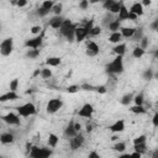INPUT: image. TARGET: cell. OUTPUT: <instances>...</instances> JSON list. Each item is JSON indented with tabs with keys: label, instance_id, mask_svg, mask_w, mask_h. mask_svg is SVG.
<instances>
[{
	"label": "cell",
	"instance_id": "obj_1",
	"mask_svg": "<svg viewBox=\"0 0 158 158\" xmlns=\"http://www.w3.org/2000/svg\"><path fill=\"white\" fill-rule=\"evenodd\" d=\"M78 27L77 23H73L70 20L68 19H64L60 28H59V32L62 36H64L67 38V41L69 42H73L74 41V32H75V28Z\"/></svg>",
	"mask_w": 158,
	"mask_h": 158
},
{
	"label": "cell",
	"instance_id": "obj_2",
	"mask_svg": "<svg viewBox=\"0 0 158 158\" xmlns=\"http://www.w3.org/2000/svg\"><path fill=\"white\" fill-rule=\"evenodd\" d=\"M123 68V58L120 56H115V58L106 64V72L109 74H121Z\"/></svg>",
	"mask_w": 158,
	"mask_h": 158
},
{
	"label": "cell",
	"instance_id": "obj_3",
	"mask_svg": "<svg viewBox=\"0 0 158 158\" xmlns=\"http://www.w3.org/2000/svg\"><path fill=\"white\" fill-rule=\"evenodd\" d=\"M30 158H49L52 156V149L47 147H38L32 146V148L28 152Z\"/></svg>",
	"mask_w": 158,
	"mask_h": 158
},
{
	"label": "cell",
	"instance_id": "obj_4",
	"mask_svg": "<svg viewBox=\"0 0 158 158\" xmlns=\"http://www.w3.org/2000/svg\"><path fill=\"white\" fill-rule=\"evenodd\" d=\"M37 114V107L32 102H26L17 107V115L21 117H30Z\"/></svg>",
	"mask_w": 158,
	"mask_h": 158
},
{
	"label": "cell",
	"instance_id": "obj_5",
	"mask_svg": "<svg viewBox=\"0 0 158 158\" xmlns=\"http://www.w3.org/2000/svg\"><path fill=\"white\" fill-rule=\"evenodd\" d=\"M14 51V38L7 37L0 42V54L4 57H9Z\"/></svg>",
	"mask_w": 158,
	"mask_h": 158
},
{
	"label": "cell",
	"instance_id": "obj_6",
	"mask_svg": "<svg viewBox=\"0 0 158 158\" xmlns=\"http://www.w3.org/2000/svg\"><path fill=\"white\" fill-rule=\"evenodd\" d=\"M42 42H43V33H40V35H37L32 38L26 40L23 46L27 49H38L42 46Z\"/></svg>",
	"mask_w": 158,
	"mask_h": 158
},
{
	"label": "cell",
	"instance_id": "obj_7",
	"mask_svg": "<svg viewBox=\"0 0 158 158\" xmlns=\"http://www.w3.org/2000/svg\"><path fill=\"white\" fill-rule=\"evenodd\" d=\"M63 107V101L58 98H54V99H49V101L47 102L46 105V111L48 114H56L58 112L60 109Z\"/></svg>",
	"mask_w": 158,
	"mask_h": 158
},
{
	"label": "cell",
	"instance_id": "obj_8",
	"mask_svg": "<svg viewBox=\"0 0 158 158\" xmlns=\"http://www.w3.org/2000/svg\"><path fill=\"white\" fill-rule=\"evenodd\" d=\"M93 114H94V106L91 105V104H89V102H86V104H84L80 109H79V111H78V115L80 116V117H84V118H91V116H93Z\"/></svg>",
	"mask_w": 158,
	"mask_h": 158
},
{
	"label": "cell",
	"instance_id": "obj_9",
	"mask_svg": "<svg viewBox=\"0 0 158 158\" xmlns=\"http://www.w3.org/2000/svg\"><path fill=\"white\" fill-rule=\"evenodd\" d=\"M1 120L5 123L10 125V126H12V125H15V126L16 125H20V116L17 114H15V112H7V114L2 115L1 116Z\"/></svg>",
	"mask_w": 158,
	"mask_h": 158
},
{
	"label": "cell",
	"instance_id": "obj_10",
	"mask_svg": "<svg viewBox=\"0 0 158 158\" xmlns=\"http://www.w3.org/2000/svg\"><path fill=\"white\" fill-rule=\"evenodd\" d=\"M84 136L79 132L78 135H75L73 138H70L69 139V146H70V148L73 149V151H77V149H79L83 144H84Z\"/></svg>",
	"mask_w": 158,
	"mask_h": 158
},
{
	"label": "cell",
	"instance_id": "obj_11",
	"mask_svg": "<svg viewBox=\"0 0 158 158\" xmlns=\"http://www.w3.org/2000/svg\"><path fill=\"white\" fill-rule=\"evenodd\" d=\"M99 52H100V48H99V44L96 42L89 41L86 43V54L89 57H95L99 54Z\"/></svg>",
	"mask_w": 158,
	"mask_h": 158
},
{
	"label": "cell",
	"instance_id": "obj_12",
	"mask_svg": "<svg viewBox=\"0 0 158 158\" xmlns=\"http://www.w3.org/2000/svg\"><path fill=\"white\" fill-rule=\"evenodd\" d=\"M88 36H89L88 31H86L83 26H78V27L75 28V32H74V41H77V42H83Z\"/></svg>",
	"mask_w": 158,
	"mask_h": 158
},
{
	"label": "cell",
	"instance_id": "obj_13",
	"mask_svg": "<svg viewBox=\"0 0 158 158\" xmlns=\"http://www.w3.org/2000/svg\"><path fill=\"white\" fill-rule=\"evenodd\" d=\"M20 96H19V94L16 93V91H6V93H4V94H1L0 95V102H7V101H15V100H17Z\"/></svg>",
	"mask_w": 158,
	"mask_h": 158
},
{
	"label": "cell",
	"instance_id": "obj_14",
	"mask_svg": "<svg viewBox=\"0 0 158 158\" xmlns=\"http://www.w3.org/2000/svg\"><path fill=\"white\" fill-rule=\"evenodd\" d=\"M109 130H110L112 133L123 132V131H125V121H123V120H117V121H115V122L109 127Z\"/></svg>",
	"mask_w": 158,
	"mask_h": 158
},
{
	"label": "cell",
	"instance_id": "obj_15",
	"mask_svg": "<svg viewBox=\"0 0 158 158\" xmlns=\"http://www.w3.org/2000/svg\"><path fill=\"white\" fill-rule=\"evenodd\" d=\"M128 12H132V14H135L137 17H139V16H142L143 15V12H144V10H143V6L141 5V2H133L132 5H131V7H130V10H128Z\"/></svg>",
	"mask_w": 158,
	"mask_h": 158
},
{
	"label": "cell",
	"instance_id": "obj_16",
	"mask_svg": "<svg viewBox=\"0 0 158 158\" xmlns=\"http://www.w3.org/2000/svg\"><path fill=\"white\" fill-rule=\"evenodd\" d=\"M75 135H78V132H77L75 128H74V121H70V122L67 125V127L64 128V136L70 139V138H73Z\"/></svg>",
	"mask_w": 158,
	"mask_h": 158
},
{
	"label": "cell",
	"instance_id": "obj_17",
	"mask_svg": "<svg viewBox=\"0 0 158 158\" xmlns=\"http://www.w3.org/2000/svg\"><path fill=\"white\" fill-rule=\"evenodd\" d=\"M15 141V136L11 132H4L0 135V143L2 144H11Z\"/></svg>",
	"mask_w": 158,
	"mask_h": 158
},
{
	"label": "cell",
	"instance_id": "obj_18",
	"mask_svg": "<svg viewBox=\"0 0 158 158\" xmlns=\"http://www.w3.org/2000/svg\"><path fill=\"white\" fill-rule=\"evenodd\" d=\"M64 21V17L63 16H53L51 20H49V26L54 30H59L62 23Z\"/></svg>",
	"mask_w": 158,
	"mask_h": 158
},
{
	"label": "cell",
	"instance_id": "obj_19",
	"mask_svg": "<svg viewBox=\"0 0 158 158\" xmlns=\"http://www.w3.org/2000/svg\"><path fill=\"white\" fill-rule=\"evenodd\" d=\"M116 20H118L120 22L128 20V9L126 7V5H125L123 2L121 4V7H120V11H118V14H117V19H116Z\"/></svg>",
	"mask_w": 158,
	"mask_h": 158
},
{
	"label": "cell",
	"instance_id": "obj_20",
	"mask_svg": "<svg viewBox=\"0 0 158 158\" xmlns=\"http://www.w3.org/2000/svg\"><path fill=\"white\" fill-rule=\"evenodd\" d=\"M135 27H127V26H121V28H120V33H121V36L122 37H125V38H132V36H133V33H135Z\"/></svg>",
	"mask_w": 158,
	"mask_h": 158
},
{
	"label": "cell",
	"instance_id": "obj_21",
	"mask_svg": "<svg viewBox=\"0 0 158 158\" xmlns=\"http://www.w3.org/2000/svg\"><path fill=\"white\" fill-rule=\"evenodd\" d=\"M112 52L115 53V56H120V57H123V54L126 53V43H117L112 47Z\"/></svg>",
	"mask_w": 158,
	"mask_h": 158
},
{
	"label": "cell",
	"instance_id": "obj_22",
	"mask_svg": "<svg viewBox=\"0 0 158 158\" xmlns=\"http://www.w3.org/2000/svg\"><path fill=\"white\" fill-rule=\"evenodd\" d=\"M60 62H62V59L59 58V57H48V58H46V64L48 65V67H58L59 64H60Z\"/></svg>",
	"mask_w": 158,
	"mask_h": 158
},
{
	"label": "cell",
	"instance_id": "obj_23",
	"mask_svg": "<svg viewBox=\"0 0 158 158\" xmlns=\"http://www.w3.org/2000/svg\"><path fill=\"white\" fill-rule=\"evenodd\" d=\"M58 141H59V137L56 135V133H49L48 135V139H47V143L51 148H54L57 144H58Z\"/></svg>",
	"mask_w": 158,
	"mask_h": 158
},
{
	"label": "cell",
	"instance_id": "obj_24",
	"mask_svg": "<svg viewBox=\"0 0 158 158\" xmlns=\"http://www.w3.org/2000/svg\"><path fill=\"white\" fill-rule=\"evenodd\" d=\"M121 40H122V36H121V33H120V32H112V33L109 36V42L115 43V44L120 43V42H121Z\"/></svg>",
	"mask_w": 158,
	"mask_h": 158
},
{
	"label": "cell",
	"instance_id": "obj_25",
	"mask_svg": "<svg viewBox=\"0 0 158 158\" xmlns=\"http://www.w3.org/2000/svg\"><path fill=\"white\" fill-rule=\"evenodd\" d=\"M130 111L136 114V115H141V114H146L147 112V110L144 109L143 105H133V106L130 107Z\"/></svg>",
	"mask_w": 158,
	"mask_h": 158
},
{
	"label": "cell",
	"instance_id": "obj_26",
	"mask_svg": "<svg viewBox=\"0 0 158 158\" xmlns=\"http://www.w3.org/2000/svg\"><path fill=\"white\" fill-rule=\"evenodd\" d=\"M121 4H122V1H114V4L111 5V7L109 9V12H110L111 15H117L118 11H120Z\"/></svg>",
	"mask_w": 158,
	"mask_h": 158
},
{
	"label": "cell",
	"instance_id": "obj_27",
	"mask_svg": "<svg viewBox=\"0 0 158 158\" xmlns=\"http://www.w3.org/2000/svg\"><path fill=\"white\" fill-rule=\"evenodd\" d=\"M107 28L111 31V33H112V32H118L120 28H121V22H120L118 20H114V21L107 26Z\"/></svg>",
	"mask_w": 158,
	"mask_h": 158
},
{
	"label": "cell",
	"instance_id": "obj_28",
	"mask_svg": "<svg viewBox=\"0 0 158 158\" xmlns=\"http://www.w3.org/2000/svg\"><path fill=\"white\" fill-rule=\"evenodd\" d=\"M144 53H146V51L142 49L141 47H135L133 51H132V57L136 58V59H139V58H142L144 56Z\"/></svg>",
	"mask_w": 158,
	"mask_h": 158
},
{
	"label": "cell",
	"instance_id": "obj_29",
	"mask_svg": "<svg viewBox=\"0 0 158 158\" xmlns=\"http://www.w3.org/2000/svg\"><path fill=\"white\" fill-rule=\"evenodd\" d=\"M133 100V94L128 93V94H125L122 98H121V104L125 105V106H128Z\"/></svg>",
	"mask_w": 158,
	"mask_h": 158
},
{
	"label": "cell",
	"instance_id": "obj_30",
	"mask_svg": "<svg viewBox=\"0 0 158 158\" xmlns=\"http://www.w3.org/2000/svg\"><path fill=\"white\" fill-rule=\"evenodd\" d=\"M133 152H137V153H139L141 156L143 154V153H146V151H147V146H146V143H141V144H133Z\"/></svg>",
	"mask_w": 158,
	"mask_h": 158
},
{
	"label": "cell",
	"instance_id": "obj_31",
	"mask_svg": "<svg viewBox=\"0 0 158 158\" xmlns=\"http://www.w3.org/2000/svg\"><path fill=\"white\" fill-rule=\"evenodd\" d=\"M143 36H144V35H143V28H142V27H138V28L135 30V33H133L132 38H133V41H138V42H139Z\"/></svg>",
	"mask_w": 158,
	"mask_h": 158
},
{
	"label": "cell",
	"instance_id": "obj_32",
	"mask_svg": "<svg viewBox=\"0 0 158 158\" xmlns=\"http://www.w3.org/2000/svg\"><path fill=\"white\" fill-rule=\"evenodd\" d=\"M132 101L135 102V105H143V102H144V95H143V93H139L137 95H133V100Z\"/></svg>",
	"mask_w": 158,
	"mask_h": 158
},
{
	"label": "cell",
	"instance_id": "obj_33",
	"mask_svg": "<svg viewBox=\"0 0 158 158\" xmlns=\"http://www.w3.org/2000/svg\"><path fill=\"white\" fill-rule=\"evenodd\" d=\"M54 4H56V2L52 1V0H46V1H43V2L41 4V7L44 9V10H47V11H52Z\"/></svg>",
	"mask_w": 158,
	"mask_h": 158
},
{
	"label": "cell",
	"instance_id": "obj_34",
	"mask_svg": "<svg viewBox=\"0 0 158 158\" xmlns=\"http://www.w3.org/2000/svg\"><path fill=\"white\" fill-rule=\"evenodd\" d=\"M40 56V49H27L26 51V57L30 59H35Z\"/></svg>",
	"mask_w": 158,
	"mask_h": 158
},
{
	"label": "cell",
	"instance_id": "obj_35",
	"mask_svg": "<svg viewBox=\"0 0 158 158\" xmlns=\"http://www.w3.org/2000/svg\"><path fill=\"white\" fill-rule=\"evenodd\" d=\"M40 75H41V78H43V79H49V78L52 77V70H51L49 68H42V69L40 70Z\"/></svg>",
	"mask_w": 158,
	"mask_h": 158
},
{
	"label": "cell",
	"instance_id": "obj_36",
	"mask_svg": "<svg viewBox=\"0 0 158 158\" xmlns=\"http://www.w3.org/2000/svg\"><path fill=\"white\" fill-rule=\"evenodd\" d=\"M62 10H63V4H62V2H57V4H54V6H53V9H52L54 16H60Z\"/></svg>",
	"mask_w": 158,
	"mask_h": 158
},
{
	"label": "cell",
	"instance_id": "obj_37",
	"mask_svg": "<svg viewBox=\"0 0 158 158\" xmlns=\"http://www.w3.org/2000/svg\"><path fill=\"white\" fill-rule=\"evenodd\" d=\"M112 148H114V151L122 153V152H125V149H126V143H125V142H117V143L114 144Z\"/></svg>",
	"mask_w": 158,
	"mask_h": 158
},
{
	"label": "cell",
	"instance_id": "obj_38",
	"mask_svg": "<svg viewBox=\"0 0 158 158\" xmlns=\"http://www.w3.org/2000/svg\"><path fill=\"white\" fill-rule=\"evenodd\" d=\"M148 44H149L148 37H147V36H143V37L141 38V41H139V46H138V47H141L142 49H144V51H146V48L148 47Z\"/></svg>",
	"mask_w": 158,
	"mask_h": 158
},
{
	"label": "cell",
	"instance_id": "obj_39",
	"mask_svg": "<svg viewBox=\"0 0 158 158\" xmlns=\"http://www.w3.org/2000/svg\"><path fill=\"white\" fill-rule=\"evenodd\" d=\"M17 88H19V79H12L11 81H10V84H9V89H10V91H16L17 90Z\"/></svg>",
	"mask_w": 158,
	"mask_h": 158
},
{
	"label": "cell",
	"instance_id": "obj_40",
	"mask_svg": "<svg viewBox=\"0 0 158 158\" xmlns=\"http://www.w3.org/2000/svg\"><path fill=\"white\" fill-rule=\"evenodd\" d=\"M147 137L144 135H139L136 138H133V144H141V143H146Z\"/></svg>",
	"mask_w": 158,
	"mask_h": 158
},
{
	"label": "cell",
	"instance_id": "obj_41",
	"mask_svg": "<svg viewBox=\"0 0 158 158\" xmlns=\"http://www.w3.org/2000/svg\"><path fill=\"white\" fill-rule=\"evenodd\" d=\"M112 21H114V19H112V15H111L110 12H107V14H106V15L104 16V20H102V23H104V25H105V26L107 27V26H109V25H110V23H111Z\"/></svg>",
	"mask_w": 158,
	"mask_h": 158
},
{
	"label": "cell",
	"instance_id": "obj_42",
	"mask_svg": "<svg viewBox=\"0 0 158 158\" xmlns=\"http://www.w3.org/2000/svg\"><path fill=\"white\" fill-rule=\"evenodd\" d=\"M153 70L152 69H146L144 72H143V79H146V80H151V79H153Z\"/></svg>",
	"mask_w": 158,
	"mask_h": 158
},
{
	"label": "cell",
	"instance_id": "obj_43",
	"mask_svg": "<svg viewBox=\"0 0 158 158\" xmlns=\"http://www.w3.org/2000/svg\"><path fill=\"white\" fill-rule=\"evenodd\" d=\"M100 33H101V27L100 26H93V28L89 32L90 36H99Z\"/></svg>",
	"mask_w": 158,
	"mask_h": 158
},
{
	"label": "cell",
	"instance_id": "obj_44",
	"mask_svg": "<svg viewBox=\"0 0 158 158\" xmlns=\"http://www.w3.org/2000/svg\"><path fill=\"white\" fill-rule=\"evenodd\" d=\"M79 90H80V86L79 85H69L67 88V93H69V94H74V93H77Z\"/></svg>",
	"mask_w": 158,
	"mask_h": 158
},
{
	"label": "cell",
	"instance_id": "obj_45",
	"mask_svg": "<svg viewBox=\"0 0 158 158\" xmlns=\"http://www.w3.org/2000/svg\"><path fill=\"white\" fill-rule=\"evenodd\" d=\"M94 91H96V93H99V94H106L107 89H106L105 85H96V86L94 88Z\"/></svg>",
	"mask_w": 158,
	"mask_h": 158
},
{
	"label": "cell",
	"instance_id": "obj_46",
	"mask_svg": "<svg viewBox=\"0 0 158 158\" xmlns=\"http://www.w3.org/2000/svg\"><path fill=\"white\" fill-rule=\"evenodd\" d=\"M41 31H42V27H41V26H38V25H37V26H32V27H31V33H32V35H36V36H37V35H40V33H41Z\"/></svg>",
	"mask_w": 158,
	"mask_h": 158
},
{
	"label": "cell",
	"instance_id": "obj_47",
	"mask_svg": "<svg viewBox=\"0 0 158 158\" xmlns=\"http://www.w3.org/2000/svg\"><path fill=\"white\" fill-rule=\"evenodd\" d=\"M89 5H90V2H89L88 0H81V1L79 2V7H80L81 10H86V9L89 7Z\"/></svg>",
	"mask_w": 158,
	"mask_h": 158
},
{
	"label": "cell",
	"instance_id": "obj_48",
	"mask_svg": "<svg viewBox=\"0 0 158 158\" xmlns=\"http://www.w3.org/2000/svg\"><path fill=\"white\" fill-rule=\"evenodd\" d=\"M49 14V11H47V10H44V9H42V7H38V10H37V15L40 16V17H44V16H47Z\"/></svg>",
	"mask_w": 158,
	"mask_h": 158
},
{
	"label": "cell",
	"instance_id": "obj_49",
	"mask_svg": "<svg viewBox=\"0 0 158 158\" xmlns=\"http://www.w3.org/2000/svg\"><path fill=\"white\" fill-rule=\"evenodd\" d=\"M114 1H115V0H106V1H104V2H102V7L109 11V9H110L111 5L114 4Z\"/></svg>",
	"mask_w": 158,
	"mask_h": 158
},
{
	"label": "cell",
	"instance_id": "obj_50",
	"mask_svg": "<svg viewBox=\"0 0 158 158\" xmlns=\"http://www.w3.org/2000/svg\"><path fill=\"white\" fill-rule=\"evenodd\" d=\"M94 85H90V84H83L81 86H80V89H83V90H85V91H94Z\"/></svg>",
	"mask_w": 158,
	"mask_h": 158
},
{
	"label": "cell",
	"instance_id": "obj_51",
	"mask_svg": "<svg viewBox=\"0 0 158 158\" xmlns=\"http://www.w3.org/2000/svg\"><path fill=\"white\" fill-rule=\"evenodd\" d=\"M88 158H100V154H99L96 151H91V152L88 154Z\"/></svg>",
	"mask_w": 158,
	"mask_h": 158
},
{
	"label": "cell",
	"instance_id": "obj_52",
	"mask_svg": "<svg viewBox=\"0 0 158 158\" xmlns=\"http://www.w3.org/2000/svg\"><path fill=\"white\" fill-rule=\"evenodd\" d=\"M15 4H16L19 7H25V6L27 5V1H26V0H19V1H16Z\"/></svg>",
	"mask_w": 158,
	"mask_h": 158
},
{
	"label": "cell",
	"instance_id": "obj_53",
	"mask_svg": "<svg viewBox=\"0 0 158 158\" xmlns=\"http://www.w3.org/2000/svg\"><path fill=\"white\" fill-rule=\"evenodd\" d=\"M152 122H153V126H154V127L158 126V114H157V112L153 115V117H152Z\"/></svg>",
	"mask_w": 158,
	"mask_h": 158
},
{
	"label": "cell",
	"instance_id": "obj_54",
	"mask_svg": "<svg viewBox=\"0 0 158 158\" xmlns=\"http://www.w3.org/2000/svg\"><path fill=\"white\" fill-rule=\"evenodd\" d=\"M94 127H95V125H94V123H91V122H90V120H89V122L86 123V132H91V131L94 130Z\"/></svg>",
	"mask_w": 158,
	"mask_h": 158
},
{
	"label": "cell",
	"instance_id": "obj_55",
	"mask_svg": "<svg viewBox=\"0 0 158 158\" xmlns=\"http://www.w3.org/2000/svg\"><path fill=\"white\" fill-rule=\"evenodd\" d=\"M157 27H158V20H154V21L151 23V28H152L153 31H156V30H157Z\"/></svg>",
	"mask_w": 158,
	"mask_h": 158
},
{
	"label": "cell",
	"instance_id": "obj_56",
	"mask_svg": "<svg viewBox=\"0 0 158 158\" xmlns=\"http://www.w3.org/2000/svg\"><path fill=\"white\" fill-rule=\"evenodd\" d=\"M130 158H142V156L137 152H132V153H130Z\"/></svg>",
	"mask_w": 158,
	"mask_h": 158
},
{
	"label": "cell",
	"instance_id": "obj_57",
	"mask_svg": "<svg viewBox=\"0 0 158 158\" xmlns=\"http://www.w3.org/2000/svg\"><path fill=\"white\" fill-rule=\"evenodd\" d=\"M138 17L135 15V14H132V12H128V20H131V21H136Z\"/></svg>",
	"mask_w": 158,
	"mask_h": 158
},
{
	"label": "cell",
	"instance_id": "obj_58",
	"mask_svg": "<svg viewBox=\"0 0 158 158\" xmlns=\"http://www.w3.org/2000/svg\"><path fill=\"white\" fill-rule=\"evenodd\" d=\"M74 128H75V131L79 133V132H80V130H81V125H80V123H78V122H74Z\"/></svg>",
	"mask_w": 158,
	"mask_h": 158
},
{
	"label": "cell",
	"instance_id": "obj_59",
	"mask_svg": "<svg viewBox=\"0 0 158 158\" xmlns=\"http://www.w3.org/2000/svg\"><path fill=\"white\" fill-rule=\"evenodd\" d=\"M152 4V1L151 0H143L142 2H141V5L142 6H148V5H151Z\"/></svg>",
	"mask_w": 158,
	"mask_h": 158
},
{
	"label": "cell",
	"instance_id": "obj_60",
	"mask_svg": "<svg viewBox=\"0 0 158 158\" xmlns=\"http://www.w3.org/2000/svg\"><path fill=\"white\" fill-rule=\"evenodd\" d=\"M118 158H130V153H122Z\"/></svg>",
	"mask_w": 158,
	"mask_h": 158
},
{
	"label": "cell",
	"instance_id": "obj_61",
	"mask_svg": "<svg viewBox=\"0 0 158 158\" xmlns=\"http://www.w3.org/2000/svg\"><path fill=\"white\" fill-rule=\"evenodd\" d=\"M31 148H32V144H31V143H27V144H26V151H27V153L30 152Z\"/></svg>",
	"mask_w": 158,
	"mask_h": 158
},
{
	"label": "cell",
	"instance_id": "obj_62",
	"mask_svg": "<svg viewBox=\"0 0 158 158\" xmlns=\"http://www.w3.org/2000/svg\"><path fill=\"white\" fill-rule=\"evenodd\" d=\"M158 157V151H154L153 152V156H152V158H157Z\"/></svg>",
	"mask_w": 158,
	"mask_h": 158
},
{
	"label": "cell",
	"instance_id": "obj_63",
	"mask_svg": "<svg viewBox=\"0 0 158 158\" xmlns=\"http://www.w3.org/2000/svg\"><path fill=\"white\" fill-rule=\"evenodd\" d=\"M0 158H4V157H1V156H0Z\"/></svg>",
	"mask_w": 158,
	"mask_h": 158
}]
</instances>
